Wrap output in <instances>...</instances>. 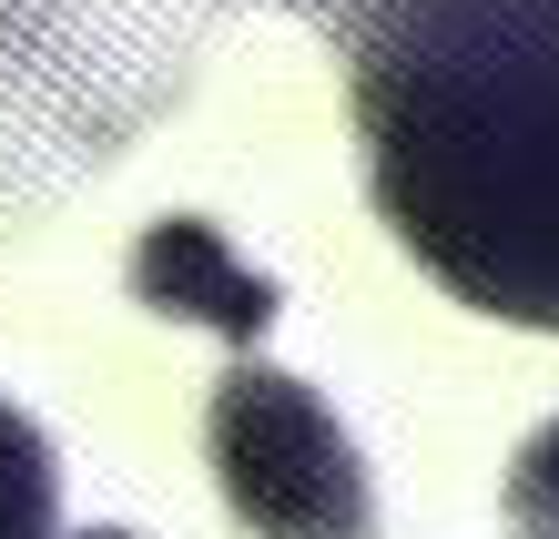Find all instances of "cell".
<instances>
[{
  "instance_id": "obj_1",
  "label": "cell",
  "mask_w": 559,
  "mask_h": 539,
  "mask_svg": "<svg viewBox=\"0 0 559 539\" xmlns=\"http://www.w3.org/2000/svg\"><path fill=\"white\" fill-rule=\"evenodd\" d=\"M386 234L457 306L559 336V0H325Z\"/></svg>"
},
{
  "instance_id": "obj_2",
  "label": "cell",
  "mask_w": 559,
  "mask_h": 539,
  "mask_svg": "<svg viewBox=\"0 0 559 539\" xmlns=\"http://www.w3.org/2000/svg\"><path fill=\"white\" fill-rule=\"evenodd\" d=\"M204 458L235 529L254 539H377V489L356 437L336 427V408L285 377V366H235L204 408Z\"/></svg>"
},
{
  "instance_id": "obj_3",
  "label": "cell",
  "mask_w": 559,
  "mask_h": 539,
  "mask_svg": "<svg viewBox=\"0 0 559 539\" xmlns=\"http://www.w3.org/2000/svg\"><path fill=\"white\" fill-rule=\"evenodd\" d=\"M133 306L153 316H183V326H214V336H235V347H254V336L275 326V276H254V265H235V245L204 224V214H163L143 224V245H133Z\"/></svg>"
},
{
  "instance_id": "obj_4",
  "label": "cell",
  "mask_w": 559,
  "mask_h": 539,
  "mask_svg": "<svg viewBox=\"0 0 559 539\" xmlns=\"http://www.w3.org/2000/svg\"><path fill=\"white\" fill-rule=\"evenodd\" d=\"M51 519H61V458L41 418L0 397V539H51Z\"/></svg>"
},
{
  "instance_id": "obj_5",
  "label": "cell",
  "mask_w": 559,
  "mask_h": 539,
  "mask_svg": "<svg viewBox=\"0 0 559 539\" xmlns=\"http://www.w3.org/2000/svg\"><path fill=\"white\" fill-rule=\"evenodd\" d=\"M509 519H519V539H559V418L519 437V458H509Z\"/></svg>"
},
{
  "instance_id": "obj_6",
  "label": "cell",
  "mask_w": 559,
  "mask_h": 539,
  "mask_svg": "<svg viewBox=\"0 0 559 539\" xmlns=\"http://www.w3.org/2000/svg\"><path fill=\"white\" fill-rule=\"evenodd\" d=\"M82 539H133V529H82Z\"/></svg>"
},
{
  "instance_id": "obj_7",
  "label": "cell",
  "mask_w": 559,
  "mask_h": 539,
  "mask_svg": "<svg viewBox=\"0 0 559 539\" xmlns=\"http://www.w3.org/2000/svg\"><path fill=\"white\" fill-rule=\"evenodd\" d=\"M306 11H325V0H306Z\"/></svg>"
}]
</instances>
